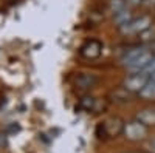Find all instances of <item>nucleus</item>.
Masks as SVG:
<instances>
[{
	"label": "nucleus",
	"mask_w": 155,
	"mask_h": 153,
	"mask_svg": "<svg viewBox=\"0 0 155 153\" xmlns=\"http://www.w3.org/2000/svg\"><path fill=\"white\" fill-rule=\"evenodd\" d=\"M153 59L152 51L147 48H132L126 51V54L123 56V65L126 68H129L130 71H144L147 68V65L150 63V60Z\"/></svg>",
	"instance_id": "1"
},
{
	"label": "nucleus",
	"mask_w": 155,
	"mask_h": 153,
	"mask_svg": "<svg viewBox=\"0 0 155 153\" xmlns=\"http://www.w3.org/2000/svg\"><path fill=\"white\" fill-rule=\"evenodd\" d=\"M150 25H152V19L149 16H140L132 19L130 22H127L126 25L120 27L121 34L124 36H134V34H143L144 31L150 30Z\"/></svg>",
	"instance_id": "2"
},
{
	"label": "nucleus",
	"mask_w": 155,
	"mask_h": 153,
	"mask_svg": "<svg viewBox=\"0 0 155 153\" xmlns=\"http://www.w3.org/2000/svg\"><path fill=\"white\" fill-rule=\"evenodd\" d=\"M147 81H149V74L144 71H138V73L127 76L123 82V87H124V90L130 91V93H140L143 90V87L147 84Z\"/></svg>",
	"instance_id": "3"
},
{
	"label": "nucleus",
	"mask_w": 155,
	"mask_h": 153,
	"mask_svg": "<svg viewBox=\"0 0 155 153\" xmlns=\"http://www.w3.org/2000/svg\"><path fill=\"white\" fill-rule=\"evenodd\" d=\"M124 135L127 139H130V141H140V139L146 138L147 135V129L144 124H141L138 119L137 121H132L124 125Z\"/></svg>",
	"instance_id": "4"
},
{
	"label": "nucleus",
	"mask_w": 155,
	"mask_h": 153,
	"mask_svg": "<svg viewBox=\"0 0 155 153\" xmlns=\"http://www.w3.org/2000/svg\"><path fill=\"white\" fill-rule=\"evenodd\" d=\"M101 49H102V45L98 40L92 39V40H87L81 46V54L87 59H96L101 54Z\"/></svg>",
	"instance_id": "5"
},
{
	"label": "nucleus",
	"mask_w": 155,
	"mask_h": 153,
	"mask_svg": "<svg viewBox=\"0 0 155 153\" xmlns=\"http://www.w3.org/2000/svg\"><path fill=\"white\" fill-rule=\"evenodd\" d=\"M102 127H104V130L107 132L109 136H116V135H120V133L124 130V125L121 124V121H120L118 118L109 119Z\"/></svg>",
	"instance_id": "6"
},
{
	"label": "nucleus",
	"mask_w": 155,
	"mask_h": 153,
	"mask_svg": "<svg viewBox=\"0 0 155 153\" xmlns=\"http://www.w3.org/2000/svg\"><path fill=\"white\" fill-rule=\"evenodd\" d=\"M140 97H143L144 100H155V81L149 79L147 84L143 87V90L140 93Z\"/></svg>",
	"instance_id": "7"
},
{
	"label": "nucleus",
	"mask_w": 155,
	"mask_h": 153,
	"mask_svg": "<svg viewBox=\"0 0 155 153\" xmlns=\"http://www.w3.org/2000/svg\"><path fill=\"white\" fill-rule=\"evenodd\" d=\"M137 119L141 124H144L146 127L147 125H155V110H143V111H140Z\"/></svg>",
	"instance_id": "8"
},
{
	"label": "nucleus",
	"mask_w": 155,
	"mask_h": 153,
	"mask_svg": "<svg viewBox=\"0 0 155 153\" xmlns=\"http://www.w3.org/2000/svg\"><path fill=\"white\" fill-rule=\"evenodd\" d=\"M134 17H132V12L129 11V8L120 11V12H116V14H113V20L115 23L118 25V27H123V25H126L127 22H130Z\"/></svg>",
	"instance_id": "9"
},
{
	"label": "nucleus",
	"mask_w": 155,
	"mask_h": 153,
	"mask_svg": "<svg viewBox=\"0 0 155 153\" xmlns=\"http://www.w3.org/2000/svg\"><path fill=\"white\" fill-rule=\"evenodd\" d=\"M95 82H96V78H93V76H88V74H81L79 78L76 79V84L79 85L81 88H90Z\"/></svg>",
	"instance_id": "10"
},
{
	"label": "nucleus",
	"mask_w": 155,
	"mask_h": 153,
	"mask_svg": "<svg viewBox=\"0 0 155 153\" xmlns=\"http://www.w3.org/2000/svg\"><path fill=\"white\" fill-rule=\"evenodd\" d=\"M126 8H127L126 0H110V11L113 12V14H116V12H120Z\"/></svg>",
	"instance_id": "11"
},
{
	"label": "nucleus",
	"mask_w": 155,
	"mask_h": 153,
	"mask_svg": "<svg viewBox=\"0 0 155 153\" xmlns=\"http://www.w3.org/2000/svg\"><path fill=\"white\" fill-rule=\"evenodd\" d=\"M82 107H85L87 110H90V108H93V104H95V99L93 97H84L82 99Z\"/></svg>",
	"instance_id": "12"
},
{
	"label": "nucleus",
	"mask_w": 155,
	"mask_h": 153,
	"mask_svg": "<svg viewBox=\"0 0 155 153\" xmlns=\"http://www.w3.org/2000/svg\"><path fill=\"white\" fill-rule=\"evenodd\" d=\"M144 73H147L149 76H150L152 73H155V56H153V59L150 60V63H149V65H147V68L144 70Z\"/></svg>",
	"instance_id": "13"
},
{
	"label": "nucleus",
	"mask_w": 155,
	"mask_h": 153,
	"mask_svg": "<svg viewBox=\"0 0 155 153\" xmlns=\"http://www.w3.org/2000/svg\"><path fill=\"white\" fill-rule=\"evenodd\" d=\"M127 5H130V6H140V5H143L146 0H126Z\"/></svg>",
	"instance_id": "14"
},
{
	"label": "nucleus",
	"mask_w": 155,
	"mask_h": 153,
	"mask_svg": "<svg viewBox=\"0 0 155 153\" xmlns=\"http://www.w3.org/2000/svg\"><path fill=\"white\" fill-rule=\"evenodd\" d=\"M150 79H153V81H155V73H152V74H150Z\"/></svg>",
	"instance_id": "15"
},
{
	"label": "nucleus",
	"mask_w": 155,
	"mask_h": 153,
	"mask_svg": "<svg viewBox=\"0 0 155 153\" xmlns=\"http://www.w3.org/2000/svg\"><path fill=\"white\" fill-rule=\"evenodd\" d=\"M152 145H153V148H155V141H153V142H152Z\"/></svg>",
	"instance_id": "16"
},
{
	"label": "nucleus",
	"mask_w": 155,
	"mask_h": 153,
	"mask_svg": "<svg viewBox=\"0 0 155 153\" xmlns=\"http://www.w3.org/2000/svg\"><path fill=\"white\" fill-rule=\"evenodd\" d=\"M150 2H153V3H155V0H150Z\"/></svg>",
	"instance_id": "17"
}]
</instances>
